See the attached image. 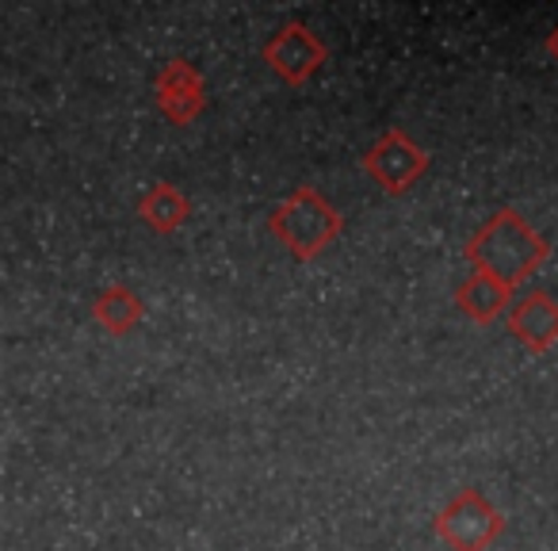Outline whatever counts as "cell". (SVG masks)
I'll list each match as a JSON object with an SVG mask.
<instances>
[{"label": "cell", "mask_w": 558, "mask_h": 551, "mask_svg": "<svg viewBox=\"0 0 558 551\" xmlns=\"http://www.w3.org/2000/svg\"><path fill=\"white\" fill-rule=\"evenodd\" d=\"M550 245L535 233V226L527 223L520 211L501 207L466 238V261L478 272H489L497 280H505L509 288H520V280H527L543 261H547Z\"/></svg>", "instance_id": "obj_1"}, {"label": "cell", "mask_w": 558, "mask_h": 551, "mask_svg": "<svg viewBox=\"0 0 558 551\" xmlns=\"http://www.w3.org/2000/svg\"><path fill=\"white\" fill-rule=\"evenodd\" d=\"M268 230L283 241L295 261H318L344 230V218L318 188L311 184H299L288 200L279 203L276 211L268 215Z\"/></svg>", "instance_id": "obj_2"}, {"label": "cell", "mask_w": 558, "mask_h": 551, "mask_svg": "<svg viewBox=\"0 0 558 551\" xmlns=\"http://www.w3.org/2000/svg\"><path fill=\"white\" fill-rule=\"evenodd\" d=\"M505 532V513L482 490L466 487L436 513V536L451 551H486Z\"/></svg>", "instance_id": "obj_3"}, {"label": "cell", "mask_w": 558, "mask_h": 551, "mask_svg": "<svg viewBox=\"0 0 558 551\" xmlns=\"http://www.w3.org/2000/svg\"><path fill=\"white\" fill-rule=\"evenodd\" d=\"M364 172L387 195H405L428 172V154L405 131L390 127V131H383L379 139L372 142V149L364 154Z\"/></svg>", "instance_id": "obj_4"}, {"label": "cell", "mask_w": 558, "mask_h": 551, "mask_svg": "<svg viewBox=\"0 0 558 551\" xmlns=\"http://www.w3.org/2000/svg\"><path fill=\"white\" fill-rule=\"evenodd\" d=\"M264 62H268V70L276 77H283L288 85L299 88L329 62V47L303 20H288V24H279L276 35L264 43Z\"/></svg>", "instance_id": "obj_5"}, {"label": "cell", "mask_w": 558, "mask_h": 551, "mask_svg": "<svg viewBox=\"0 0 558 551\" xmlns=\"http://www.w3.org/2000/svg\"><path fill=\"white\" fill-rule=\"evenodd\" d=\"M154 93H157V108L165 111V119L177 127H187L207 111V81L184 58H172L157 70L154 77Z\"/></svg>", "instance_id": "obj_6"}, {"label": "cell", "mask_w": 558, "mask_h": 551, "mask_svg": "<svg viewBox=\"0 0 558 551\" xmlns=\"http://www.w3.org/2000/svg\"><path fill=\"white\" fill-rule=\"evenodd\" d=\"M505 322H509V334L532 352H547L558 345V299L547 291H527L524 299H517Z\"/></svg>", "instance_id": "obj_7"}, {"label": "cell", "mask_w": 558, "mask_h": 551, "mask_svg": "<svg viewBox=\"0 0 558 551\" xmlns=\"http://www.w3.org/2000/svg\"><path fill=\"white\" fill-rule=\"evenodd\" d=\"M512 291L517 288H509V284L497 280V276H489V272L474 268L471 276L456 288V303L466 319H474L478 326H489V322H497L501 314H509Z\"/></svg>", "instance_id": "obj_8"}, {"label": "cell", "mask_w": 558, "mask_h": 551, "mask_svg": "<svg viewBox=\"0 0 558 551\" xmlns=\"http://www.w3.org/2000/svg\"><path fill=\"white\" fill-rule=\"evenodd\" d=\"M138 215L154 233H177L187 223V215H192V200L177 184L161 180V184H154L138 200Z\"/></svg>", "instance_id": "obj_9"}, {"label": "cell", "mask_w": 558, "mask_h": 551, "mask_svg": "<svg viewBox=\"0 0 558 551\" xmlns=\"http://www.w3.org/2000/svg\"><path fill=\"white\" fill-rule=\"evenodd\" d=\"M142 314H146V303H142L126 284H111V288H104L93 303V319L116 337L131 334V330L142 322Z\"/></svg>", "instance_id": "obj_10"}, {"label": "cell", "mask_w": 558, "mask_h": 551, "mask_svg": "<svg viewBox=\"0 0 558 551\" xmlns=\"http://www.w3.org/2000/svg\"><path fill=\"white\" fill-rule=\"evenodd\" d=\"M547 55H550V58H555V62H558V27H555V32L547 35Z\"/></svg>", "instance_id": "obj_11"}]
</instances>
